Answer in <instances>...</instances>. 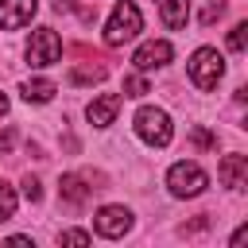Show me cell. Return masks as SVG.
Segmentation results:
<instances>
[{
	"instance_id": "1",
	"label": "cell",
	"mask_w": 248,
	"mask_h": 248,
	"mask_svg": "<svg viewBox=\"0 0 248 248\" xmlns=\"http://www.w3.org/2000/svg\"><path fill=\"white\" fill-rule=\"evenodd\" d=\"M140 31H143V16H140V8H136L132 0H120V4L112 8L108 23H105V43H108V46H120V43L136 39Z\"/></svg>"
},
{
	"instance_id": "2",
	"label": "cell",
	"mask_w": 248,
	"mask_h": 248,
	"mask_svg": "<svg viewBox=\"0 0 248 248\" xmlns=\"http://www.w3.org/2000/svg\"><path fill=\"white\" fill-rule=\"evenodd\" d=\"M186 70H190V81H194L202 93H209V89H217V81L225 78V58H221L213 46H198V50L190 54Z\"/></svg>"
},
{
	"instance_id": "3",
	"label": "cell",
	"mask_w": 248,
	"mask_h": 248,
	"mask_svg": "<svg viewBox=\"0 0 248 248\" xmlns=\"http://www.w3.org/2000/svg\"><path fill=\"white\" fill-rule=\"evenodd\" d=\"M136 136L143 140V143H151V147H167L170 143V136H174V124H170V116L163 112V108H155V105H143L140 112H136Z\"/></svg>"
},
{
	"instance_id": "4",
	"label": "cell",
	"mask_w": 248,
	"mask_h": 248,
	"mask_svg": "<svg viewBox=\"0 0 248 248\" xmlns=\"http://www.w3.org/2000/svg\"><path fill=\"white\" fill-rule=\"evenodd\" d=\"M167 186H170V194L174 198H198L205 186H209V174L198 167V163H174L170 170H167Z\"/></svg>"
},
{
	"instance_id": "5",
	"label": "cell",
	"mask_w": 248,
	"mask_h": 248,
	"mask_svg": "<svg viewBox=\"0 0 248 248\" xmlns=\"http://www.w3.org/2000/svg\"><path fill=\"white\" fill-rule=\"evenodd\" d=\"M58 58H62V39H58V31H54V27H35L31 39H27V62H31L35 70H43V66H54Z\"/></svg>"
},
{
	"instance_id": "6",
	"label": "cell",
	"mask_w": 248,
	"mask_h": 248,
	"mask_svg": "<svg viewBox=\"0 0 248 248\" xmlns=\"http://www.w3.org/2000/svg\"><path fill=\"white\" fill-rule=\"evenodd\" d=\"M93 229H97L101 236H108V240H120V236L132 229V213H128L124 205H101L97 217H93Z\"/></svg>"
},
{
	"instance_id": "7",
	"label": "cell",
	"mask_w": 248,
	"mask_h": 248,
	"mask_svg": "<svg viewBox=\"0 0 248 248\" xmlns=\"http://www.w3.org/2000/svg\"><path fill=\"white\" fill-rule=\"evenodd\" d=\"M39 0H0V31H19L35 19Z\"/></svg>"
},
{
	"instance_id": "8",
	"label": "cell",
	"mask_w": 248,
	"mask_h": 248,
	"mask_svg": "<svg viewBox=\"0 0 248 248\" xmlns=\"http://www.w3.org/2000/svg\"><path fill=\"white\" fill-rule=\"evenodd\" d=\"M170 54H174V46H170L167 39H151V43H143V46L132 54V66H136L140 74H147V70L167 66V62H170Z\"/></svg>"
},
{
	"instance_id": "9",
	"label": "cell",
	"mask_w": 248,
	"mask_h": 248,
	"mask_svg": "<svg viewBox=\"0 0 248 248\" xmlns=\"http://www.w3.org/2000/svg\"><path fill=\"white\" fill-rule=\"evenodd\" d=\"M116 112H120V93H101V97H93L89 108H85V116H89L93 128H108V124L116 120Z\"/></svg>"
},
{
	"instance_id": "10",
	"label": "cell",
	"mask_w": 248,
	"mask_h": 248,
	"mask_svg": "<svg viewBox=\"0 0 248 248\" xmlns=\"http://www.w3.org/2000/svg\"><path fill=\"white\" fill-rule=\"evenodd\" d=\"M217 178L229 190H244V182H248V155H225L221 167H217Z\"/></svg>"
},
{
	"instance_id": "11",
	"label": "cell",
	"mask_w": 248,
	"mask_h": 248,
	"mask_svg": "<svg viewBox=\"0 0 248 248\" xmlns=\"http://www.w3.org/2000/svg\"><path fill=\"white\" fill-rule=\"evenodd\" d=\"M155 8H159L163 23H167L170 31H182L186 19H190V0H155Z\"/></svg>"
},
{
	"instance_id": "12",
	"label": "cell",
	"mask_w": 248,
	"mask_h": 248,
	"mask_svg": "<svg viewBox=\"0 0 248 248\" xmlns=\"http://www.w3.org/2000/svg\"><path fill=\"white\" fill-rule=\"evenodd\" d=\"M19 93H23V101H27V105H46L58 89H54V81H50V78H31V81H23V89H19Z\"/></svg>"
},
{
	"instance_id": "13",
	"label": "cell",
	"mask_w": 248,
	"mask_h": 248,
	"mask_svg": "<svg viewBox=\"0 0 248 248\" xmlns=\"http://www.w3.org/2000/svg\"><path fill=\"white\" fill-rule=\"evenodd\" d=\"M58 198H62L66 205H81V202L89 198L85 178H78V174H62V182H58Z\"/></svg>"
},
{
	"instance_id": "14",
	"label": "cell",
	"mask_w": 248,
	"mask_h": 248,
	"mask_svg": "<svg viewBox=\"0 0 248 248\" xmlns=\"http://www.w3.org/2000/svg\"><path fill=\"white\" fill-rule=\"evenodd\" d=\"M16 202H19V198H16V190H12V186L0 178V221L16 217Z\"/></svg>"
},
{
	"instance_id": "15",
	"label": "cell",
	"mask_w": 248,
	"mask_h": 248,
	"mask_svg": "<svg viewBox=\"0 0 248 248\" xmlns=\"http://www.w3.org/2000/svg\"><path fill=\"white\" fill-rule=\"evenodd\" d=\"M147 93V78L143 74H128L124 78V97H143Z\"/></svg>"
},
{
	"instance_id": "16",
	"label": "cell",
	"mask_w": 248,
	"mask_h": 248,
	"mask_svg": "<svg viewBox=\"0 0 248 248\" xmlns=\"http://www.w3.org/2000/svg\"><path fill=\"white\" fill-rule=\"evenodd\" d=\"M58 244H74V248H85V244H89V232H85V229H62V232H58Z\"/></svg>"
},
{
	"instance_id": "17",
	"label": "cell",
	"mask_w": 248,
	"mask_h": 248,
	"mask_svg": "<svg viewBox=\"0 0 248 248\" xmlns=\"http://www.w3.org/2000/svg\"><path fill=\"white\" fill-rule=\"evenodd\" d=\"M244 46H248V23H236V27L229 31V50H236V54H240Z\"/></svg>"
},
{
	"instance_id": "18",
	"label": "cell",
	"mask_w": 248,
	"mask_h": 248,
	"mask_svg": "<svg viewBox=\"0 0 248 248\" xmlns=\"http://www.w3.org/2000/svg\"><path fill=\"white\" fill-rule=\"evenodd\" d=\"M74 85H85V81H105V66H93V70H74L70 74Z\"/></svg>"
},
{
	"instance_id": "19",
	"label": "cell",
	"mask_w": 248,
	"mask_h": 248,
	"mask_svg": "<svg viewBox=\"0 0 248 248\" xmlns=\"http://www.w3.org/2000/svg\"><path fill=\"white\" fill-rule=\"evenodd\" d=\"M221 12H225V0H213V4H209V8H205V12H202V23H205V27H209V23H213V19H221Z\"/></svg>"
},
{
	"instance_id": "20",
	"label": "cell",
	"mask_w": 248,
	"mask_h": 248,
	"mask_svg": "<svg viewBox=\"0 0 248 248\" xmlns=\"http://www.w3.org/2000/svg\"><path fill=\"white\" fill-rule=\"evenodd\" d=\"M23 198H27V202H39V198H43V190H39V182H35L31 174L23 178Z\"/></svg>"
},
{
	"instance_id": "21",
	"label": "cell",
	"mask_w": 248,
	"mask_h": 248,
	"mask_svg": "<svg viewBox=\"0 0 248 248\" xmlns=\"http://www.w3.org/2000/svg\"><path fill=\"white\" fill-rule=\"evenodd\" d=\"M12 147H16V132H12V128H4V132H0V155H8Z\"/></svg>"
},
{
	"instance_id": "22",
	"label": "cell",
	"mask_w": 248,
	"mask_h": 248,
	"mask_svg": "<svg viewBox=\"0 0 248 248\" xmlns=\"http://www.w3.org/2000/svg\"><path fill=\"white\" fill-rule=\"evenodd\" d=\"M194 143H198V147H213L217 140H213L209 132H202V128H198V132H194Z\"/></svg>"
},
{
	"instance_id": "23",
	"label": "cell",
	"mask_w": 248,
	"mask_h": 248,
	"mask_svg": "<svg viewBox=\"0 0 248 248\" xmlns=\"http://www.w3.org/2000/svg\"><path fill=\"white\" fill-rule=\"evenodd\" d=\"M244 240H248V225H240V229H236V232H232V240H229V244H232V248H240V244H244Z\"/></svg>"
},
{
	"instance_id": "24",
	"label": "cell",
	"mask_w": 248,
	"mask_h": 248,
	"mask_svg": "<svg viewBox=\"0 0 248 248\" xmlns=\"http://www.w3.org/2000/svg\"><path fill=\"white\" fill-rule=\"evenodd\" d=\"M8 244H16V248H31V236H12Z\"/></svg>"
},
{
	"instance_id": "25",
	"label": "cell",
	"mask_w": 248,
	"mask_h": 248,
	"mask_svg": "<svg viewBox=\"0 0 248 248\" xmlns=\"http://www.w3.org/2000/svg\"><path fill=\"white\" fill-rule=\"evenodd\" d=\"M54 8H58V12H66V8H74V0H54Z\"/></svg>"
},
{
	"instance_id": "26",
	"label": "cell",
	"mask_w": 248,
	"mask_h": 248,
	"mask_svg": "<svg viewBox=\"0 0 248 248\" xmlns=\"http://www.w3.org/2000/svg\"><path fill=\"white\" fill-rule=\"evenodd\" d=\"M4 112H8V93L0 89V116H4Z\"/></svg>"
}]
</instances>
